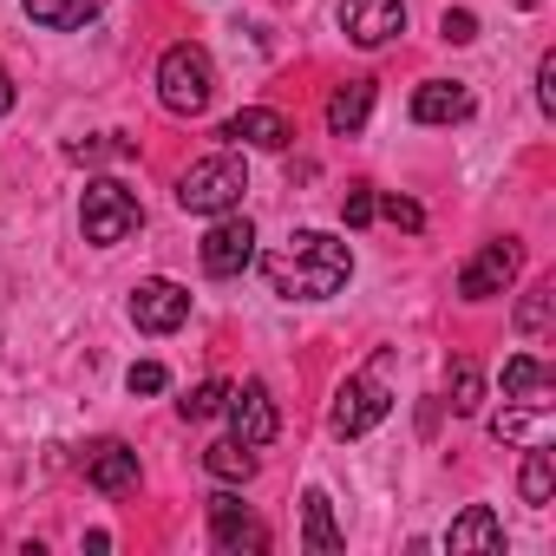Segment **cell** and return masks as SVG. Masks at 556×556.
Listing matches in <instances>:
<instances>
[{
  "label": "cell",
  "mask_w": 556,
  "mask_h": 556,
  "mask_svg": "<svg viewBox=\"0 0 556 556\" xmlns=\"http://www.w3.org/2000/svg\"><path fill=\"white\" fill-rule=\"evenodd\" d=\"M549 432H556L549 393H510L504 413L491 419V439H504V445H549Z\"/></svg>",
  "instance_id": "cell-6"
},
{
  "label": "cell",
  "mask_w": 556,
  "mask_h": 556,
  "mask_svg": "<svg viewBox=\"0 0 556 556\" xmlns=\"http://www.w3.org/2000/svg\"><path fill=\"white\" fill-rule=\"evenodd\" d=\"M223 400H229V387H223V380H203L197 393L177 400V413H184V419H210V413H223Z\"/></svg>",
  "instance_id": "cell-24"
},
{
  "label": "cell",
  "mask_w": 556,
  "mask_h": 556,
  "mask_svg": "<svg viewBox=\"0 0 556 556\" xmlns=\"http://www.w3.org/2000/svg\"><path fill=\"white\" fill-rule=\"evenodd\" d=\"M79 223H86V242H99V249H112V242H125L138 223H144V210H138V197L118 184V177H99V184H86V203H79Z\"/></svg>",
  "instance_id": "cell-4"
},
{
  "label": "cell",
  "mask_w": 556,
  "mask_h": 556,
  "mask_svg": "<svg viewBox=\"0 0 556 556\" xmlns=\"http://www.w3.org/2000/svg\"><path fill=\"white\" fill-rule=\"evenodd\" d=\"M530 458H523V478H517V491H523V504H549V491H556V465H549V445H523Z\"/></svg>",
  "instance_id": "cell-20"
},
{
  "label": "cell",
  "mask_w": 556,
  "mask_h": 556,
  "mask_svg": "<svg viewBox=\"0 0 556 556\" xmlns=\"http://www.w3.org/2000/svg\"><path fill=\"white\" fill-rule=\"evenodd\" d=\"M367 112H374V79H348V86H334V99H328V131H334V138H354V131L367 125Z\"/></svg>",
  "instance_id": "cell-17"
},
{
  "label": "cell",
  "mask_w": 556,
  "mask_h": 556,
  "mask_svg": "<svg viewBox=\"0 0 556 556\" xmlns=\"http://www.w3.org/2000/svg\"><path fill=\"white\" fill-rule=\"evenodd\" d=\"M86 484L92 491H105V497H118V491H131L138 484V452L131 445H99V452H86Z\"/></svg>",
  "instance_id": "cell-14"
},
{
  "label": "cell",
  "mask_w": 556,
  "mask_h": 556,
  "mask_svg": "<svg viewBox=\"0 0 556 556\" xmlns=\"http://www.w3.org/2000/svg\"><path fill=\"white\" fill-rule=\"evenodd\" d=\"M302 543H308L315 556H334V549H341V530H334V504H328V491H308V497H302Z\"/></svg>",
  "instance_id": "cell-18"
},
{
  "label": "cell",
  "mask_w": 556,
  "mask_h": 556,
  "mask_svg": "<svg viewBox=\"0 0 556 556\" xmlns=\"http://www.w3.org/2000/svg\"><path fill=\"white\" fill-rule=\"evenodd\" d=\"M445 549H452V556H471V549L491 556V549H504V523H497V510H491V504H471V510L445 530Z\"/></svg>",
  "instance_id": "cell-15"
},
{
  "label": "cell",
  "mask_w": 556,
  "mask_h": 556,
  "mask_svg": "<svg viewBox=\"0 0 556 556\" xmlns=\"http://www.w3.org/2000/svg\"><path fill=\"white\" fill-rule=\"evenodd\" d=\"M374 216H387V223H400V229H419V223H426L419 203H406V197H374Z\"/></svg>",
  "instance_id": "cell-25"
},
{
  "label": "cell",
  "mask_w": 556,
  "mask_h": 556,
  "mask_svg": "<svg viewBox=\"0 0 556 556\" xmlns=\"http://www.w3.org/2000/svg\"><path fill=\"white\" fill-rule=\"evenodd\" d=\"M210 536H216V549H229V556H236V549H262V543H268V530H262V523L229 497V491H216V497H210Z\"/></svg>",
  "instance_id": "cell-12"
},
{
  "label": "cell",
  "mask_w": 556,
  "mask_h": 556,
  "mask_svg": "<svg viewBox=\"0 0 556 556\" xmlns=\"http://www.w3.org/2000/svg\"><path fill=\"white\" fill-rule=\"evenodd\" d=\"M510 8H543V0H510Z\"/></svg>",
  "instance_id": "cell-32"
},
{
  "label": "cell",
  "mask_w": 556,
  "mask_h": 556,
  "mask_svg": "<svg viewBox=\"0 0 556 556\" xmlns=\"http://www.w3.org/2000/svg\"><path fill=\"white\" fill-rule=\"evenodd\" d=\"M413 118H419V125H458V118H471V92L432 79V86L413 92Z\"/></svg>",
  "instance_id": "cell-16"
},
{
  "label": "cell",
  "mask_w": 556,
  "mask_h": 556,
  "mask_svg": "<svg viewBox=\"0 0 556 556\" xmlns=\"http://www.w3.org/2000/svg\"><path fill=\"white\" fill-rule=\"evenodd\" d=\"M249 262H255V223H249V216H223V223L203 236V275L229 282V275H242Z\"/></svg>",
  "instance_id": "cell-9"
},
{
  "label": "cell",
  "mask_w": 556,
  "mask_h": 556,
  "mask_svg": "<svg viewBox=\"0 0 556 556\" xmlns=\"http://www.w3.org/2000/svg\"><path fill=\"white\" fill-rule=\"evenodd\" d=\"M223 138H236V144H255V151H282V144L295 138V125H289L282 112H268V105H242V112L223 125Z\"/></svg>",
  "instance_id": "cell-13"
},
{
  "label": "cell",
  "mask_w": 556,
  "mask_h": 556,
  "mask_svg": "<svg viewBox=\"0 0 556 556\" xmlns=\"http://www.w3.org/2000/svg\"><path fill=\"white\" fill-rule=\"evenodd\" d=\"M478 400H484L478 361H452V413H478Z\"/></svg>",
  "instance_id": "cell-23"
},
{
  "label": "cell",
  "mask_w": 556,
  "mask_h": 556,
  "mask_svg": "<svg viewBox=\"0 0 556 556\" xmlns=\"http://www.w3.org/2000/svg\"><path fill=\"white\" fill-rule=\"evenodd\" d=\"M242 190H249V164H242L236 151H216V157H203V164L184 170L177 203H184L190 216H223V210L242 203Z\"/></svg>",
  "instance_id": "cell-3"
},
{
  "label": "cell",
  "mask_w": 556,
  "mask_h": 556,
  "mask_svg": "<svg viewBox=\"0 0 556 556\" xmlns=\"http://www.w3.org/2000/svg\"><path fill=\"white\" fill-rule=\"evenodd\" d=\"M14 99H21V92H14V79H8V66H0V112H14Z\"/></svg>",
  "instance_id": "cell-31"
},
{
  "label": "cell",
  "mask_w": 556,
  "mask_h": 556,
  "mask_svg": "<svg viewBox=\"0 0 556 556\" xmlns=\"http://www.w3.org/2000/svg\"><path fill=\"white\" fill-rule=\"evenodd\" d=\"M504 393H549V367H543L536 354L504 361Z\"/></svg>",
  "instance_id": "cell-22"
},
{
  "label": "cell",
  "mask_w": 556,
  "mask_h": 556,
  "mask_svg": "<svg viewBox=\"0 0 556 556\" xmlns=\"http://www.w3.org/2000/svg\"><path fill=\"white\" fill-rule=\"evenodd\" d=\"M536 105H543V112H556V53H543V60H536Z\"/></svg>",
  "instance_id": "cell-28"
},
{
  "label": "cell",
  "mask_w": 556,
  "mask_h": 556,
  "mask_svg": "<svg viewBox=\"0 0 556 556\" xmlns=\"http://www.w3.org/2000/svg\"><path fill=\"white\" fill-rule=\"evenodd\" d=\"M348 275H354V255L328 229H295L282 249L268 255V289L282 302H328Z\"/></svg>",
  "instance_id": "cell-1"
},
{
  "label": "cell",
  "mask_w": 556,
  "mask_h": 556,
  "mask_svg": "<svg viewBox=\"0 0 556 556\" xmlns=\"http://www.w3.org/2000/svg\"><path fill=\"white\" fill-rule=\"evenodd\" d=\"M164 380H170V374H164V367H157V361H138V367H131V380H125V387H131V393H164Z\"/></svg>",
  "instance_id": "cell-30"
},
{
  "label": "cell",
  "mask_w": 556,
  "mask_h": 556,
  "mask_svg": "<svg viewBox=\"0 0 556 556\" xmlns=\"http://www.w3.org/2000/svg\"><path fill=\"white\" fill-rule=\"evenodd\" d=\"M439 34H445L452 47H465V40H478V21H471L465 8H445V21H439Z\"/></svg>",
  "instance_id": "cell-27"
},
{
  "label": "cell",
  "mask_w": 556,
  "mask_h": 556,
  "mask_svg": "<svg viewBox=\"0 0 556 556\" xmlns=\"http://www.w3.org/2000/svg\"><path fill=\"white\" fill-rule=\"evenodd\" d=\"M157 99H164V112L197 118V112L216 99V66H210V53L190 47V40H177V47L157 60Z\"/></svg>",
  "instance_id": "cell-2"
},
{
  "label": "cell",
  "mask_w": 556,
  "mask_h": 556,
  "mask_svg": "<svg viewBox=\"0 0 556 556\" xmlns=\"http://www.w3.org/2000/svg\"><path fill=\"white\" fill-rule=\"evenodd\" d=\"M517 242H484L465 268H458V295L465 302H491V295H504L510 289V275H517Z\"/></svg>",
  "instance_id": "cell-8"
},
{
  "label": "cell",
  "mask_w": 556,
  "mask_h": 556,
  "mask_svg": "<svg viewBox=\"0 0 556 556\" xmlns=\"http://www.w3.org/2000/svg\"><path fill=\"white\" fill-rule=\"evenodd\" d=\"M131 321L144 328V334H170V328H184L190 321V289H177V282H138L131 289Z\"/></svg>",
  "instance_id": "cell-10"
},
{
  "label": "cell",
  "mask_w": 556,
  "mask_h": 556,
  "mask_svg": "<svg viewBox=\"0 0 556 556\" xmlns=\"http://www.w3.org/2000/svg\"><path fill=\"white\" fill-rule=\"evenodd\" d=\"M21 8H27V21H34V27L66 34V27H86V21L105 8V0H21Z\"/></svg>",
  "instance_id": "cell-19"
},
{
  "label": "cell",
  "mask_w": 556,
  "mask_h": 556,
  "mask_svg": "<svg viewBox=\"0 0 556 556\" xmlns=\"http://www.w3.org/2000/svg\"><path fill=\"white\" fill-rule=\"evenodd\" d=\"M229 426H236V439L255 452V445H275V432H282V413H275V400H268V387L262 380H242L229 400Z\"/></svg>",
  "instance_id": "cell-7"
},
{
  "label": "cell",
  "mask_w": 556,
  "mask_h": 556,
  "mask_svg": "<svg viewBox=\"0 0 556 556\" xmlns=\"http://www.w3.org/2000/svg\"><path fill=\"white\" fill-rule=\"evenodd\" d=\"M517 328H523V334H543V328H549V289H530V302L517 308Z\"/></svg>",
  "instance_id": "cell-26"
},
{
  "label": "cell",
  "mask_w": 556,
  "mask_h": 556,
  "mask_svg": "<svg viewBox=\"0 0 556 556\" xmlns=\"http://www.w3.org/2000/svg\"><path fill=\"white\" fill-rule=\"evenodd\" d=\"M203 465H210V478H229V484L255 471V458H249V445H242V439H223V445H210V452H203Z\"/></svg>",
  "instance_id": "cell-21"
},
{
  "label": "cell",
  "mask_w": 556,
  "mask_h": 556,
  "mask_svg": "<svg viewBox=\"0 0 556 556\" xmlns=\"http://www.w3.org/2000/svg\"><path fill=\"white\" fill-rule=\"evenodd\" d=\"M387 413H393V393H387V374L374 367V374H361V380H348V387H341V400H334L328 426H334V439H361V432H374Z\"/></svg>",
  "instance_id": "cell-5"
},
{
  "label": "cell",
  "mask_w": 556,
  "mask_h": 556,
  "mask_svg": "<svg viewBox=\"0 0 556 556\" xmlns=\"http://www.w3.org/2000/svg\"><path fill=\"white\" fill-rule=\"evenodd\" d=\"M341 216H348V229H367V223H374V190H348Z\"/></svg>",
  "instance_id": "cell-29"
},
{
  "label": "cell",
  "mask_w": 556,
  "mask_h": 556,
  "mask_svg": "<svg viewBox=\"0 0 556 556\" xmlns=\"http://www.w3.org/2000/svg\"><path fill=\"white\" fill-rule=\"evenodd\" d=\"M341 27L354 47H387L406 34V0H341Z\"/></svg>",
  "instance_id": "cell-11"
}]
</instances>
